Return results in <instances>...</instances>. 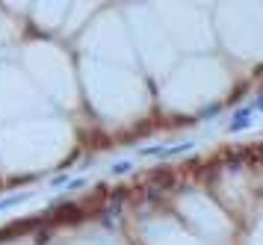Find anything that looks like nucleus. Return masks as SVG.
<instances>
[{
  "mask_svg": "<svg viewBox=\"0 0 263 245\" xmlns=\"http://www.w3.org/2000/svg\"><path fill=\"white\" fill-rule=\"evenodd\" d=\"M254 112H257V109H254V104H249V106H242V109H237V112H234V118H231V133H239V130L242 127H249L251 124V116H254Z\"/></svg>",
  "mask_w": 263,
  "mask_h": 245,
  "instance_id": "1",
  "label": "nucleus"
},
{
  "mask_svg": "<svg viewBox=\"0 0 263 245\" xmlns=\"http://www.w3.org/2000/svg\"><path fill=\"white\" fill-rule=\"evenodd\" d=\"M24 198H27V195H15V198H3V201H0V210H9V207H18V204H21Z\"/></svg>",
  "mask_w": 263,
  "mask_h": 245,
  "instance_id": "2",
  "label": "nucleus"
},
{
  "mask_svg": "<svg viewBox=\"0 0 263 245\" xmlns=\"http://www.w3.org/2000/svg\"><path fill=\"white\" fill-rule=\"evenodd\" d=\"M127 172H130V163H127V160H124V163H116L112 165V175H127Z\"/></svg>",
  "mask_w": 263,
  "mask_h": 245,
  "instance_id": "3",
  "label": "nucleus"
},
{
  "mask_svg": "<svg viewBox=\"0 0 263 245\" xmlns=\"http://www.w3.org/2000/svg\"><path fill=\"white\" fill-rule=\"evenodd\" d=\"M65 183H68V175H60V177H53V180H50V186H65Z\"/></svg>",
  "mask_w": 263,
  "mask_h": 245,
  "instance_id": "4",
  "label": "nucleus"
},
{
  "mask_svg": "<svg viewBox=\"0 0 263 245\" xmlns=\"http://www.w3.org/2000/svg\"><path fill=\"white\" fill-rule=\"evenodd\" d=\"M83 183H86L83 177H77V180H68V183H65V186H68V189H80V186H83Z\"/></svg>",
  "mask_w": 263,
  "mask_h": 245,
  "instance_id": "5",
  "label": "nucleus"
},
{
  "mask_svg": "<svg viewBox=\"0 0 263 245\" xmlns=\"http://www.w3.org/2000/svg\"><path fill=\"white\" fill-rule=\"evenodd\" d=\"M254 109H257V112H263V98H260V101H254Z\"/></svg>",
  "mask_w": 263,
  "mask_h": 245,
  "instance_id": "6",
  "label": "nucleus"
}]
</instances>
